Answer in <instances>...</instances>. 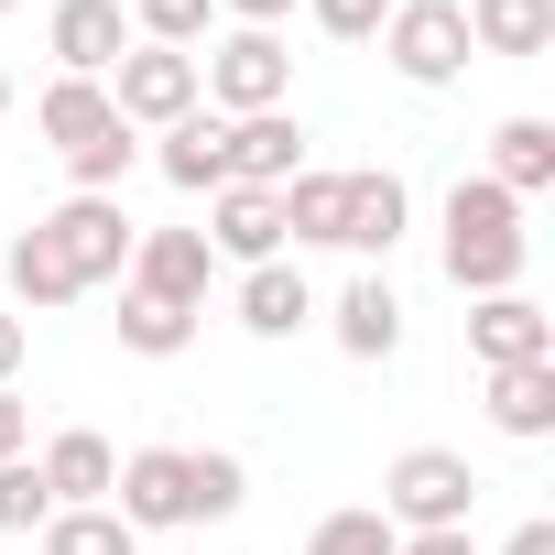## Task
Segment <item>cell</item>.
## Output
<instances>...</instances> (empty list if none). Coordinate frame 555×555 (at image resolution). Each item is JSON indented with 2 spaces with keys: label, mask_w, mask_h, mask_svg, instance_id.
<instances>
[{
  "label": "cell",
  "mask_w": 555,
  "mask_h": 555,
  "mask_svg": "<svg viewBox=\"0 0 555 555\" xmlns=\"http://www.w3.org/2000/svg\"><path fill=\"white\" fill-rule=\"evenodd\" d=\"M522 261H533L522 207H512L490 175H457V185H447V284L479 306V295H512V284H522Z\"/></svg>",
  "instance_id": "obj_1"
},
{
  "label": "cell",
  "mask_w": 555,
  "mask_h": 555,
  "mask_svg": "<svg viewBox=\"0 0 555 555\" xmlns=\"http://www.w3.org/2000/svg\"><path fill=\"white\" fill-rule=\"evenodd\" d=\"M196 99H207V120H261V109H284L295 99V55H284V34H207V55H196Z\"/></svg>",
  "instance_id": "obj_2"
},
{
  "label": "cell",
  "mask_w": 555,
  "mask_h": 555,
  "mask_svg": "<svg viewBox=\"0 0 555 555\" xmlns=\"http://www.w3.org/2000/svg\"><path fill=\"white\" fill-rule=\"evenodd\" d=\"M468 512H479V468L457 447H403L382 468V522L392 533H468Z\"/></svg>",
  "instance_id": "obj_3"
},
{
  "label": "cell",
  "mask_w": 555,
  "mask_h": 555,
  "mask_svg": "<svg viewBox=\"0 0 555 555\" xmlns=\"http://www.w3.org/2000/svg\"><path fill=\"white\" fill-rule=\"evenodd\" d=\"M34 229H44V250L66 261V284H77V295L120 284V272H131V240H142L120 196H66V207H44Z\"/></svg>",
  "instance_id": "obj_4"
},
{
  "label": "cell",
  "mask_w": 555,
  "mask_h": 555,
  "mask_svg": "<svg viewBox=\"0 0 555 555\" xmlns=\"http://www.w3.org/2000/svg\"><path fill=\"white\" fill-rule=\"evenodd\" d=\"M382 55H392L403 88H457V77H468V23H457V0H392Z\"/></svg>",
  "instance_id": "obj_5"
},
{
  "label": "cell",
  "mask_w": 555,
  "mask_h": 555,
  "mask_svg": "<svg viewBox=\"0 0 555 555\" xmlns=\"http://www.w3.org/2000/svg\"><path fill=\"white\" fill-rule=\"evenodd\" d=\"M109 109L131 120V131H175V120H196L207 99H196V55H175V44H131L120 66H109Z\"/></svg>",
  "instance_id": "obj_6"
},
{
  "label": "cell",
  "mask_w": 555,
  "mask_h": 555,
  "mask_svg": "<svg viewBox=\"0 0 555 555\" xmlns=\"http://www.w3.org/2000/svg\"><path fill=\"white\" fill-rule=\"evenodd\" d=\"M131 295H153V306H185V317H207V284H218V250H207V229H142L131 240V272H120Z\"/></svg>",
  "instance_id": "obj_7"
},
{
  "label": "cell",
  "mask_w": 555,
  "mask_h": 555,
  "mask_svg": "<svg viewBox=\"0 0 555 555\" xmlns=\"http://www.w3.org/2000/svg\"><path fill=\"white\" fill-rule=\"evenodd\" d=\"M44 55H55V77H99L109 88V66L131 55V12L120 0H55L44 12Z\"/></svg>",
  "instance_id": "obj_8"
},
{
  "label": "cell",
  "mask_w": 555,
  "mask_h": 555,
  "mask_svg": "<svg viewBox=\"0 0 555 555\" xmlns=\"http://www.w3.org/2000/svg\"><path fill=\"white\" fill-rule=\"evenodd\" d=\"M468 360L479 371H512V360H555V317L512 284V295H479L468 306Z\"/></svg>",
  "instance_id": "obj_9"
},
{
  "label": "cell",
  "mask_w": 555,
  "mask_h": 555,
  "mask_svg": "<svg viewBox=\"0 0 555 555\" xmlns=\"http://www.w3.org/2000/svg\"><path fill=\"white\" fill-rule=\"evenodd\" d=\"M109 512L131 533H175L185 522V447H131L120 479H109Z\"/></svg>",
  "instance_id": "obj_10"
},
{
  "label": "cell",
  "mask_w": 555,
  "mask_h": 555,
  "mask_svg": "<svg viewBox=\"0 0 555 555\" xmlns=\"http://www.w3.org/2000/svg\"><path fill=\"white\" fill-rule=\"evenodd\" d=\"M207 250L218 261H284V196H272V185H218L207 196Z\"/></svg>",
  "instance_id": "obj_11"
},
{
  "label": "cell",
  "mask_w": 555,
  "mask_h": 555,
  "mask_svg": "<svg viewBox=\"0 0 555 555\" xmlns=\"http://www.w3.org/2000/svg\"><path fill=\"white\" fill-rule=\"evenodd\" d=\"M229 131V185H272L284 196L306 175V120L295 109H261V120H218Z\"/></svg>",
  "instance_id": "obj_12"
},
{
  "label": "cell",
  "mask_w": 555,
  "mask_h": 555,
  "mask_svg": "<svg viewBox=\"0 0 555 555\" xmlns=\"http://www.w3.org/2000/svg\"><path fill=\"white\" fill-rule=\"evenodd\" d=\"M403 218H414L403 175H392V164H360V175H349V218H338V250H360V261L382 272V261H392V240H403Z\"/></svg>",
  "instance_id": "obj_13"
},
{
  "label": "cell",
  "mask_w": 555,
  "mask_h": 555,
  "mask_svg": "<svg viewBox=\"0 0 555 555\" xmlns=\"http://www.w3.org/2000/svg\"><path fill=\"white\" fill-rule=\"evenodd\" d=\"M34 131L55 142V164H77V153H99V142L120 131V109H109V88H99V77H55V88L34 99Z\"/></svg>",
  "instance_id": "obj_14"
},
{
  "label": "cell",
  "mask_w": 555,
  "mask_h": 555,
  "mask_svg": "<svg viewBox=\"0 0 555 555\" xmlns=\"http://www.w3.org/2000/svg\"><path fill=\"white\" fill-rule=\"evenodd\" d=\"M34 468H44L55 512H99V501H109V479H120V447H109V436H88V425H66Z\"/></svg>",
  "instance_id": "obj_15"
},
{
  "label": "cell",
  "mask_w": 555,
  "mask_h": 555,
  "mask_svg": "<svg viewBox=\"0 0 555 555\" xmlns=\"http://www.w3.org/2000/svg\"><path fill=\"white\" fill-rule=\"evenodd\" d=\"M457 23H468V55L533 66V55L555 44V0H457Z\"/></svg>",
  "instance_id": "obj_16"
},
{
  "label": "cell",
  "mask_w": 555,
  "mask_h": 555,
  "mask_svg": "<svg viewBox=\"0 0 555 555\" xmlns=\"http://www.w3.org/2000/svg\"><path fill=\"white\" fill-rule=\"evenodd\" d=\"M229 306H240V327H250V338H295V327L317 317V284H306L295 261H250Z\"/></svg>",
  "instance_id": "obj_17"
},
{
  "label": "cell",
  "mask_w": 555,
  "mask_h": 555,
  "mask_svg": "<svg viewBox=\"0 0 555 555\" xmlns=\"http://www.w3.org/2000/svg\"><path fill=\"white\" fill-rule=\"evenodd\" d=\"M327 327H338L349 360H392V349H403V295H392V272H360V284L327 306Z\"/></svg>",
  "instance_id": "obj_18"
},
{
  "label": "cell",
  "mask_w": 555,
  "mask_h": 555,
  "mask_svg": "<svg viewBox=\"0 0 555 555\" xmlns=\"http://www.w3.org/2000/svg\"><path fill=\"white\" fill-rule=\"evenodd\" d=\"M490 185L522 207V196H544L555 185V120H533V109H512L501 131H490Z\"/></svg>",
  "instance_id": "obj_19"
},
{
  "label": "cell",
  "mask_w": 555,
  "mask_h": 555,
  "mask_svg": "<svg viewBox=\"0 0 555 555\" xmlns=\"http://www.w3.org/2000/svg\"><path fill=\"white\" fill-rule=\"evenodd\" d=\"M490 425H501L512 447H544V436H555V360H512V371H490Z\"/></svg>",
  "instance_id": "obj_20"
},
{
  "label": "cell",
  "mask_w": 555,
  "mask_h": 555,
  "mask_svg": "<svg viewBox=\"0 0 555 555\" xmlns=\"http://www.w3.org/2000/svg\"><path fill=\"white\" fill-rule=\"evenodd\" d=\"M153 164H164V185H175V196H218V185H229V131L196 109V120H175V131L153 142Z\"/></svg>",
  "instance_id": "obj_21"
},
{
  "label": "cell",
  "mask_w": 555,
  "mask_h": 555,
  "mask_svg": "<svg viewBox=\"0 0 555 555\" xmlns=\"http://www.w3.org/2000/svg\"><path fill=\"white\" fill-rule=\"evenodd\" d=\"M0 284H12V317L34 306V317H55V306H77V284H66V261L44 250V229H23L12 250H0Z\"/></svg>",
  "instance_id": "obj_22"
},
{
  "label": "cell",
  "mask_w": 555,
  "mask_h": 555,
  "mask_svg": "<svg viewBox=\"0 0 555 555\" xmlns=\"http://www.w3.org/2000/svg\"><path fill=\"white\" fill-rule=\"evenodd\" d=\"M120 349H131V360H185V349H196V317H185V306H153V295L120 284Z\"/></svg>",
  "instance_id": "obj_23"
},
{
  "label": "cell",
  "mask_w": 555,
  "mask_h": 555,
  "mask_svg": "<svg viewBox=\"0 0 555 555\" xmlns=\"http://www.w3.org/2000/svg\"><path fill=\"white\" fill-rule=\"evenodd\" d=\"M250 501V468L229 447H185V522H229Z\"/></svg>",
  "instance_id": "obj_24"
},
{
  "label": "cell",
  "mask_w": 555,
  "mask_h": 555,
  "mask_svg": "<svg viewBox=\"0 0 555 555\" xmlns=\"http://www.w3.org/2000/svg\"><path fill=\"white\" fill-rule=\"evenodd\" d=\"M338 218H349V175L306 164V175L284 185V240H338Z\"/></svg>",
  "instance_id": "obj_25"
},
{
  "label": "cell",
  "mask_w": 555,
  "mask_h": 555,
  "mask_svg": "<svg viewBox=\"0 0 555 555\" xmlns=\"http://www.w3.org/2000/svg\"><path fill=\"white\" fill-rule=\"evenodd\" d=\"M218 34V0H131V44H175V55H196Z\"/></svg>",
  "instance_id": "obj_26"
},
{
  "label": "cell",
  "mask_w": 555,
  "mask_h": 555,
  "mask_svg": "<svg viewBox=\"0 0 555 555\" xmlns=\"http://www.w3.org/2000/svg\"><path fill=\"white\" fill-rule=\"evenodd\" d=\"M44 555H142V533L99 501V512H55V522H44Z\"/></svg>",
  "instance_id": "obj_27"
},
{
  "label": "cell",
  "mask_w": 555,
  "mask_h": 555,
  "mask_svg": "<svg viewBox=\"0 0 555 555\" xmlns=\"http://www.w3.org/2000/svg\"><path fill=\"white\" fill-rule=\"evenodd\" d=\"M306 555H403V533L382 522V501H349V512H327L306 533Z\"/></svg>",
  "instance_id": "obj_28"
},
{
  "label": "cell",
  "mask_w": 555,
  "mask_h": 555,
  "mask_svg": "<svg viewBox=\"0 0 555 555\" xmlns=\"http://www.w3.org/2000/svg\"><path fill=\"white\" fill-rule=\"evenodd\" d=\"M55 522V490L34 457H0V533H44Z\"/></svg>",
  "instance_id": "obj_29"
},
{
  "label": "cell",
  "mask_w": 555,
  "mask_h": 555,
  "mask_svg": "<svg viewBox=\"0 0 555 555\" xmlns=\"http://www.w3.org/2000/svg\"><path fill=\"white\" fill-rule=\"evenodd\" d=\"M317 12V34H338V44H371L382 23H392V0H306Z\"/></svg>",
  "instance_id": "obj_30"
},
{
  "label": "cell",
  "mask_w": 555,
  "mask_h": 555,
  "mask_svg": "<svg viewBox=\"0 0 555 555\" xmlns=\"http://www.w3.org/2000/svg\"><path fill=\"white\" fill-rule=\"evenodd\" d=\"M0 457H34V403L0 382Z\"/></svg>",
  "instance_id": "obj_31"
},
{
  "label": "cell",
  "mask_w": 555,
  "mask_h": 555,
  "mask_svg": "<svg viewBox=\"0 0 555 555\" xmlns=\"http://www.w3.org/2000/svg\"><path fill=\"white\" fill-rule=\"evenodd\" d=\"M218 12H229L240 34H272V23H284V12H295V0H218Z\"/></svg>",
  "instance_id": "obj_32"
},
{
  "label": "cell",
  "mask_w": 555,
  "mask_h": 555,
  "mask_svg": "<svg viewBox=\"0 0 555 555\" xmlns=\"http://www.w3.org/2000/svg\"><path fill=\"white\" fill-rule=\"evenodd\" d=\"M23 349H34V317H12V306H0V382L23 371Z\"/></svg>",
  "instance_id": "obj_33"
},
{
  "label": "cell",
  "mask_w": 555,
  "mask_h": 555,
  "mask_svg": "<svg viewBox=\"0 0 555 555\" xmlns=\"http://www.w3.org/2000/svg\"><path fill=\"white\" fill-rule=\"evenodd\" d=\"M403 555H479L468 533H403Z\"/></svg>",
  "instance_id": "obj_34"
},
{
  "label": "cell",
  "mask_w": 555,
  "mask_h": 555,
  "mask_svg": "<svg viewBox=\"0 0 555 555\" xmlns=\"http://www.w3.org/2000/svg\"><path fill=\"white\" fill-rule=\"evenodd\" d=\"M501 555H555V522H522V533H512Z\"/></svg>",
  "instance_id": "obj_35"
},
{
  "label": "cell",
  "mask_w": 555,
  "mask_h": 555,
  "mask_svg": "<svg viewBox=\"0 0 555 555\" xmlns=\"http://www.w3.org/2000/svg\"><path fill=\"white\" fill-rule=\"evenodd\" d=\"M0 109H12V77H0Z\"/></svg>",
  "instance_id": "obj_36"
},
{
  "label": "cell",
  "mask_w": 555,
  "mask_h": 555,
  "mask_svg": "<svg viewBox=\"0 0 555 555\" xmlns=\"http://www.w3.org/2000/svg\"><path fill=\"white\" fill-rule=\"evenodd\" d=\"M0 12H23V0H0Z\"/></svg>",
  "instance_id": "obj_37"
}]
</instances>
